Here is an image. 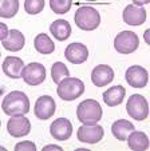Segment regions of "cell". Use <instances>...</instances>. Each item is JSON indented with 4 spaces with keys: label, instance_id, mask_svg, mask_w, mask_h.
I'll return each instance as SVG.
<instances>
[{
    "label": "cell",
    "instance_id": "14",
    "mask_svg": "<svg viewBox=\"0 0 150 151\" xmlns=\"http://www.w3.org/2000/svg\"><path fill=\"white\" fill-rule=\"evenodd\" d=\"M64 56L72 64H82L88 58V50L82 43H71L66 47Z\"/></svg>",
    "mask_w": 150,
    "mask_h": 151
},
{
    "label": "cell",
    "instance_id": "34",
    "mask_svg": "<svg viewBox=\"0 0 150 151\" xmlns=\"http://www.w3.org/2000/svg\"><path fill=\"white\" fill-rule=\"evenodd\" d=\"M0 126H1V120H0Z\"/></svg>",
    "mask_w": 150,
    "mask_h": 151
},
{
    "label": "cell",
    "instance_id": "27",
    "mask_svg": "<svg viewBox=\"0 0 150 151\" xmlns=\"http://www.w3.org/2000/svg\"><path fill=\"white\" fill-rule=\"evenodd\" d=\"M15 151H36V145L31 140H24L15 145Z\"/></svg>",
    "mask_w": 150,
    "mask_h": 151
},
{
    "label": "cell",
    "instance_id": "18",
    "mask_svg": "<svg viewBox=\"0 0 150 151\" xmlns=\"http://www.w3.org/2000/svg\"><path fill=\"white\" fill-rule=\"evenodd\" d=\"M126 95V90L122 86H113L110 88H107L103 92V102L109 106V107H115L119 106L125 99Z\"/></svg>",
    "mask_w": 150,
    "mask_h": 151
},
{
    "label": "cell",
    "instance_id": "6",
    "mask_svg": "<svg viewBox=\"0 0 150 151\" xmlns=\"http://www.w3.org/2000/svg\"><path fill=\"white\" fill-rule=\"evenodd\" d=\"M139 47V37L133 31H122L114 39V48L123 55L133 54Z\"/></svg>",
    "mask_w": 150,
    "mask_h": 151
},
{
    "label": "cell",
    "instance_id": "23",
    "mask_svg": "<svg viewBox=\"0 0 150 151\" xmlns=\"http://www.w3.org/2000/svg\"><path fill=\"white\" fill-rule=\"evenodd\" d=\"M19 11V0H0V17L11 19Z\"/></svg>",
    "mask_w": 150,
    "mask_h": 151
},
{
    "label": "cell",
    "instance_id": "20",
    "mask_svg": "<svg viewBox=\"0 0 150 151\" xmlns=\"http://www.w3.org/2000/svg\"><path fill=\"white\" fill-rule=\"evenodd\" d=\"M128 146L133 151H145L149 148V138L145 132L142 131H133L128 137Z\"/></svg>",
    "mask_w": 150,
    "mask_h": 151
},
{
    "label": "cell",
    "instance_id": "31",
    "mask_svg": "<svg viewBox=\"0 0 150 151\" xmlns=\"http://www.w3.org/2000/svg\"><path fill=\"white\" fill-rule=\"evenodd\" d=\"M149 35H150V29H146V31H145V34H143L146 44H150V37H149Z\"/></svg>",
    "mask_w": 150,
    "mask_h": 151
},
{
    "label": "cell",
    "instance_id": "29",
    "mask_svg": "<svg viewBox=\"0 0 150 151\" xmlns=\"http://www.w3.org/2000/svg\"><path fill=\"white\" fill-rule=\"evenodd\" d=\"M47 150H58V151H62V147H60V146H57V145H48V146H44V147H43V151H47Z\"/></svg>",
    "mask_w": 150,
    "mask_h": 151
},
{
    "label": "cell",
    "instance_id": "15",
    "mask_svg": "<svg viewBox=\"0 0 150 151\" xmlns=\"http://www.w3.org/2000/svg\"><path fill=\"white\" fill-rule=\"evenodd\" d=\"M114 79V71L107 64H99L91 71V82L96 87H105Z\"/></svg>",
    "mask_w": 150,
    "mask_h": 151
},
{
    "label": "cell",
    "instance_id": "10",
    "mask_svg": "<svg viewBox=\"0 0 150 151\" xmlns=\"http://www.w3.org/2000/svg\"><path fill=\"white\" fill-rule=\"evenodd\" d=\"M125 79L133 88H143L149 82V72L142 66H131L126 70Z\"/></svg>",
    "mask_w": 150,
    "mask_h": 151
},
{
    "label": "cell",
    "instance_id": "12",
    "mask_svg": "<svg viewBox=\"0 0 150 151\" xmlns=\"http://www.w3.org/2000/svg\"><path fill=\"white\" fill-rule=\"evenodd\" d=\"M123 22L129 26H142L146 22V9L142 6L129 4L123 9Z\"/></svg>",
    "mask_w": 150,
    "mask_h": 151
},
{
    "label": "cell",
    "instance_id": "24",
    "mask_svg": "<svg viewBox=\"0 0 150 151\" xmlns=\"http://www.w3.org/2000/svg\"><path fill=\"white\" fill-rule=\"evenodd\" d=\"M70 76V71L68 68L64 66V63L62 62H55L51 67V78H52V82L54 83H59L62 79L64 78Z\"/></svg>",
    "mask_w": 150,
    "mask_h": 151
},
{
    "label": "cell",
    "instance_id": "30",
    "mask_svg": "<svg viewBox=\"0 0 150 151\" xmlns=\"http://www.w3.org/2000/svg\"><path fill=\"white\" fill-rule=\"evenodd\" d=\"M131 1L136 6H146V4L150 3V0H131Z\"/></svg>",
    "mask_w": 150,
    "mask_h": 151
},
{
    "label": "cell",
    "instance_id": "2",
    "mask_svg": "<svg viewBox=\"0 0 150 151\" xmlns=\"http://www.w3.org/2000/svg\"><path fill=\"white\" fill-rule=\"evenodd\" d=\"M74 22L78 28L83 29V31H94L101 24V15H99L98 9H95L94 7L83 6L75 11Z\"/></svg>",
    "mask_w": 150,
    "mask_h": 151
},
{
    "label": "cell",
    "instance_id": "3",
    "mask_svg": "<svg viewBox=\"0 0 150 151\" xmlns=\"http://www.w3.org/2000/svg\"><path fill=\"white\" fill-rule=\"evenodd\" d=\"M57 92H58V96L62 100L71 102V100H75L83 95V92H85V83L80 79H78V78L67 76L58 83Z\"/></svg>",
    "mask_w": 150,
    "mask_h": 151
},
{
    "label": "cell",
    "instance_id": "21",
    "mask_svg": "<svg viewBox=\"0 0 150 151\" xmlns=\"http://www.w3.org/2000/svg\"><path fill=\"white\" fill-rule=\"evenodd\" d=\"M133 130L134 124L126 119H118L111 124V132L118 140H126Z\"/></svg>",
    "mask_w": 150,
    "mask_h": 151
},
{
    "label": "cell",
    "instance_id": "11",
    "mask_svg": "<svg viewBox=\"0 0 150 151\" xmlns=\"http://www.w3.org/2000/svg\"><path fill=\"white\" fill-rule=\"evenodd\" d=\"M7 131L14 138H22L26 137L31 131V123L24 115L19 116H11L7 123Z\"/></svg>",
    "mask_w": 150,
    "mask_h": 151
},
{
    "label": "cell",
    "instance_id": "25",
    "mask_svg": "<svg viewBox=\"0 0 150 151\" xmlns=\"http://www.w3.org/2000/svg\"><path fill=\"white\" fill-rule=\"evenodd\" d=\"M72 6V0H50V7L58 15L67 14Z\"/></svg>",
    "mask_w": 150,
    "mask_h": 151
},
{
    "label": "cell",
    "instance_id": "16",
    "mask_svg": "<svg viewBox=\"0 0 150 151\" xmlns=\"http://www.w3.org/2000/svg\"><path fill=\"white\" fill-rule=\"evenodd\" d=\"M1 43H3V47L7 51L17 52L24 47L26 37L19 29H11V31H8V35H7L6 39L1 40Z\"/></svg>",
    "mask_w": 150,
    "mask_h": 151
},
{
    "label": "cell",
    "instance_id": "33",
    "mask_svg": "<svg viewBox=\"0 0 150 151\" xmlns=\"http://www.w3.org/2000/svg\"><path fill=\"white\" fill-rule=\"evenodd\" d=\"M86 1H96V0H86Z\"/></svg>",
    "mask_w": 150,
    "mask_h": 151
},
{
    "label": "cell",
    "instance_id": "35",
    "mask_svg": "<svg viewBox=\"0 0 150 151\" xmlns=\"http://www.w3.org/2000/svg\"><path fill=\"white\" fill-rule=\"evenodd\" d=\"M0 56H1V52H0Z\"/></svg>",
    "mask_w": 150,
    "mask_h": 151
},
{
    "label": "cell",
    "instance_id": "22",
    "mask_svg": "<svg viewBox=\"0 0 150 151\" xmlns=\"http://www.w3.org/2000/svg\"><path fill=\"white\" fill-rule=\"evenodd\" d=\"M34 47L39 54L48 55L55 51V44L47 34H38L34 39Z\"/></svg>",
    "mask_w": 150,
    "mask_h": 151
},
{
    "label": "cell",
    "instance_id": "7",
    "mask_svg": "<svg viewBox=\"0 0 150 151\" xmlns=\"http://www.w3.org/2000/svg\"><path fill=\"white\" fill-rule=\"evenodd\" d=\"M20 78L28 86H39L46 80V68L43 64L38 62L30 63L27 66L23 67L20 72Z\"/></svg>",
    "mask_w": 150,
    "mask_h": 151
},
{
    "label": "cell",
    "instance_id": "17",
    "mask_svg": "<svg viewBox=\"0 0 150 151\" xmlns=\"http://www.w3.org/2000/svg\"><path fill=\"white\" fill-rule=\"evenodd\" d=\"M23 67H24V62L17 56H7L1 64L3 72L11 79H19Z\"/></svg>",
    "mask_w": 150,
    "mask_h": 151
},
{
    "label": "cell",
    "instance_id": "9",
    "mask_svg": "<svg viewBox=\"0 0 150 151\" xmlns=\"http://www.w3.org/2000/svg\"><path fill=\"white\" fill-rule=\"evenodd\" d=\"M55 111H57V103H55L54 98H51L50 95H42L40 98H38L34 107V114L38 119H50L51 116H54Z\"/></svg>",
    "mask_w": 150,
    "mask_h": 151
},
{
    "label": "cell",
    "instance_id": "32",
    "mask_svg": "<svg viewBox=\"0 0 150 151\" xmlns=\"http://www.w3.org/2000/svg\"><path fill=\"white\" fill-rule=\"evenodd\" d=\"M0 150H6V147H3V146H0Z\"/></svg>",
    "mask_w": 150,
    "mask_h": 151
},
{
    "label": "cell",
    "instance_id": "5",
    "mask_svg": "<svg viewBox=\"0 0 150 151\" xmlns=\"http://www.w3.org/2000/svg\"><path fill=\"white\" fill-rule=\"evenodd\" d=\"M126 111L131 119L142 122L149 115V103L146 98L139 94H133L126 103Z\"/></svg>",
    "mask_w": 150,
    "mask_h": 151
},
{
    "label": "cell",
    "instance_id": "13",
    "mask_svg": "<svg viewBox=\"0 0 150 151\" xmlns=\"http://www.w3.org/2000/svg\"><path fill=\"white\" fill-rule=\"evenodd\" d=\"M50 134L55 140H67L72 135V124L66 118L55 119L50 126Z\"/></svg>",
    "mask_w": 150,
    "mask_h": 151
},
{
    "label": "cell",
    "instance_id": "19",
    "mask_svg": "<svg viewBox=\"0 0 150 151\" xmlns=\"http://www.w3.org/2000/svg\"><path fill=\"white\" fill-rule=\"evenodd\" d=\"M50 32L59 42L67 40L71 35V24L64 19H58L50 24Z\"/></svg>",
    "mask_w": 150,
    "mask_h": 151
},
{
    "label": "cell",
    "instance_id": "1",
    "mask_svg": "<svg viewBox=\"0 0 150 151\" xmlns=\"http://www.w3.org/2000/svg\"><path fill=\"white\" fill-rule=\"evenodd\" d=\"M1 109L8 116L26 115L30 111V100L23 91H11L4 96Z\"/></svg>",
    "mask_w": 150,
    "mask_h": 151
},
{
    "label": "cell",
    "instance_id": "28",
    "mask_svg": "<svg viewBox=\"0 0 150 151\" xmlns=\"http://www.w3.org/2000/svg\"><path fill=\"white\" fill-rule=\"evenodd\" d=\"M8 35V27L4 23H0V40H4Z\"/></svg>",
    "mask_w": 150,
    "mask_h": 151
},
{
    "label": "cell",
    "instance_id": "4",
    "mask_svg": "<svg viewBox=\"0 0 150 151\" xmlns=\"http://www.w3.org/2000/svg\"><path fill=\"white\" fill-rule=\"evenodd\" d=\"M77 118L82 124H95L102 118V107L96 100L86 99L78 104Z\"/></svg>",
    "mask_w": 150,
    "mask_h": 151
},
{
    "label": "cell",
    "instance_id": "26",
    "mask_svg": "<svg viewBox=\"0 0 150 151\" xmlns=\"http://www.w3.org/2000/svg\"><path fill=\"white\" fill-rule=\"evenodd\" d=\"M44 8V0H24V9L30 15H38Z\"/></svg>",
    "mask_w": 150,
    "mask_h": 151
},
{
    "label": "cell",
    "instance_id": "8",
    "mask_svg": "<svg viewBox=\"0 0 150 151\" xmlns=\"http://www.w3.org/2000/svg\"><path fill=\"white\" fill-rule=\"evenodd\" d=\"M105 135L103 127L99 126L98 123L95 124H82L77 131V138L79 142L88 143V145H95L101 142Z\"/></svg>",
    "mask_w": 150,
    "mask_h": 151
}]
</instances>
